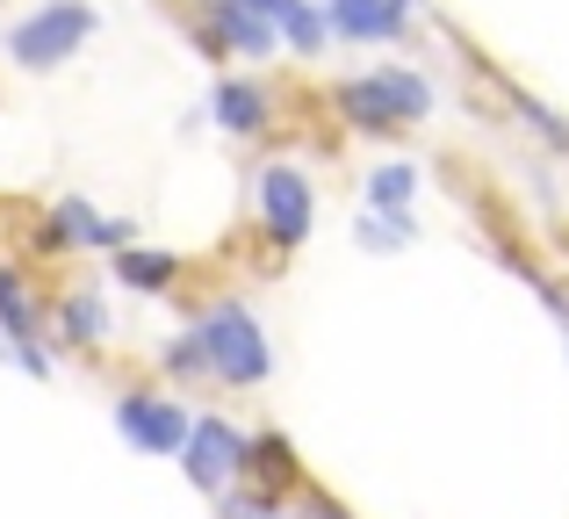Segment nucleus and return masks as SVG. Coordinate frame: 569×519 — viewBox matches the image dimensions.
Here are the masks:
<instances>
[{
	"mask_svg": "<svg viewBox=\"0 0 569 519\" xmlns=\"http://www.w3.org/2000/svg\"><path fill=\"white\" fill-rule=\"evenodd\" d=\"M188 332L202 339V353H209V382H223V390H260V382L274 376V347H267V325L252 318L246 296H217V303H202Z\"/></svg>",
	"mask_w": 569,
	"mask_h": 519,
	"instance_id": "1",
	"label": "nucleus"
},
{
	"mask_svg": "<svg viewBox=\"0 0 569 519\" xmlns=\"http://www.w3.org/2000/svg\"><path fill=\"white\" fill-rule=\"evenodd\" d=\"M101 29V14L87 8V0H37L29 14H14L8 22V66L14 72H58L72 66V58L87 51V37Z\"/></svg>",
	"mask_w": 569,
	"mask_h": 519,
	"instance_id": "2",
	"label": "nucleus"
},
{
	"mask_svg": "<svg viewBox=\"0 0 569 519\" xmlns=\"http://www.w3.org/2000/svg\"><path fill=\"white\" fill-rule=\"evenodd\" d=\"M138 246V224L130 217H101L87 196H58L51 210L29 224V253L37 260H58V253H123Z\"/></svg>",
	"mask_w": 569,
	"mask_h": 519,
	"instance_id": "3",
	"label": "nucleus"
},
{
	"mask_svg": "<svg viewBox=\"0 0 569 519\" xmlns=\"http://www.w3.org/2000/svg\"><path fill=\"white\" fill-rule=\"evenodd\" d=\"M188 37L202 43V58H274L281 51V29L260 8H246V0H194Z\"/></svg>",
	"mask_w": 569,
	"mask_h": 519,
	"instance_id": "4",
	"label": "nucleus"
},
{
	"mask_svg": "<svg viewBox=\"0 0 569 519\" xmlns=\"http://www.w3.org/2000/svg\"><path fill=\"white\" fill-rule=\"evenodd\" d=\"M252 210H260V231L289 253V246L310 239V224H318V196H310V173L289 167V159H274V167L252 173Z\"/></svg>",
	"mask_w": 569,
	"mask_h": 519,
	"instance_id": "5",
	"label": "nucleus"
},
{
	"mask_svg": "<svg viewBox=\"0 0 569 519\" xmlns=\"http://www.w3.org/2000/svg\"><path fill=\"white\" fill-rule=\"evenodd\" d=\"M246 440H252V433H238L231 419H217V411H194L188 448L173 455V462L188 469V483H194V491L223 498L231 483H246Z\"/></svg>",
	"mask_w": 569,
	"mask_h": 519,
	"instance_id": "6",
	"label": "nucleus"
},
{
	"mask_svg": "<svg viewBox=\"0 0 569 519\" xmlns=\"http://www.w3.org/2000/svg\"><path fill=\"white\" fill-rule=\"evenodd\" d=\"M188 426H194V411L173 390H144V382H130V390L116 397V433H123L138 455H181Z\"/></svg>",
	"mask_w": 569,
	"mask_h": 519,
	"instance_id": "7",
	"label": "nucleus"
},
{
	"mask_svg": "<svg viewBox=\"0 0 569 519\" xmlns=\"http://www.w3.org/2000/svg\"><path fill=\"white\" fill-rule=\"evenodd\" d=\"M116 332V310L94 281H72V289L51 296V347L58 353H101Z\"/></svg>",
	"mask_w": 569,
	"mask_h": 519,
	"instance_id": "8",
	"label": "nucleus"
},
{
	"mask_svg": "<svg viewBox=\"0 0 569 519\" xmlns=\"http://www.w3.org/2000/svg\"><path fill=\"white\" fill-rule=\"evenodd\" d=\"M426 0H325V22L339 43H397Z\"/></svg>",
	"mask_w": 569,
	"mask_h": 519,
	"instance_id": "9",
	"label": "nucleus"
},
{
	"mask_svg": "<svg viewBox=\"0 0 569 519\" xmlns=\"http://www.w3.org/2000/svg\"><path fill=\"white\" fill-rule=\"evenodd\" d=\"M0 339L22 347V339H51V303L37 296V275L22 260H0Z\"/></svg>",
	"mask_w": 569,
	"mask_h": 519,
	"instance_id": "10",
	"label": "nucleus"
},
{
	"mask_svg": "<svg viewBox=\"0 0 569 519\" xmlns=\"http://www.w3.org/2000/svg\"><path fill=\"white\" fill-rule=\"evenodd\" d=\"M209 116H217V130H231V138H260V130L274 123V94H267V80L223 72V80L209 87Z\"/></svg>",
	"mask_w": 569,
	"mask_h": 519,
	"instance_id": "11",
	"label": "nucleus"
},
{
	"mask_svg": "<svg viewBox=\"0 0 569 519\" xmlns=\"http://www.w3.org/2000/svg\"><path fill=\"white\" fill-rule=\"evenodd\" d=\"M109 275H116V289H130V296H173L181 253H167V246H123V253H109Z\"/></svg>",
	"mask_w": 569,
	"mask_h": 519,
	"instance_id": "12",
	"label": "nucleus"
},
{
	"mask_svg": "<svg viewBox=\"0 0 569 519\" xmlns=\"http://www.w3.org/2000/svg\"><path fill=\"white\" fill-rule=\"evenodd\" d=\"M296 477H303V469H296V448L281 433H252L246 440V483H260V491H296Z\"/></svg>",
	"mask_w": 569,
	"mask_h": 519,
	"instance_id": "13",
	"label": "nucleus"
},
{
	"mask_svg": "<svg viewBox=\"0 0 569 519\" xmlns=\"http://www.w3.org/2000/svg\"><path fill=\"white\" fill-rule=\"evenodd\" d=\"M281 43H289L296 58H318L325 43H332V22H325V0H296V8L281 14Z\"/></svg>",
	"mask_w": 569,
	"mask_h": 519,
	"instance_id": "14",
	"label": "nucleus"
},
{
	"mask_svg": "<svg viewBox=\"0 0 569 519\" xmlns=\"http://www.w3.org/2000/svg\"><path fill=\"white\" fill-rule=\"evenodd\" d=\"M411 196H418V167H403V159L368 173V210H411Z\"/></svg>",
	"mask_w": 569,
	"mask_h": 519,
	"instance_id": "15",
	"label": "nucleus"
},
{
	"mask_svg": "<svg viewBox=\"0 0 569 519\" xmlns=\"http://www.w3.org/2000/svg\"><path fill=\"white\" fill-rule=\"evenodd\" d=\"M418 239V217L411 210H368L361 217V246L368 253H397V246Z\"/></svg>",
	"mask_w": 569,
	"mask_h": 519,
	"instance_id": "16",
	"label": "nucleus"
},
{
	"mask_svg": "<svg viewBox=\"0 0 569 519\" xmlns=\"http://www.w3.org/2000/svg\"><path fill=\"white\" fill-rule=\"evenodd\" d=\"M159 376L167 382H209V353L194 332H173L167 347H159Z\"/></svg>",
	"mask_w": 569,
	"mask_h": 519,
	"instance_id": "17",
	"label": "nucleus"
},
{
	"mask_svg": "<svg viewBox=\"0 0 569 519\" xmlns=\"http://www.w3.org/2000/svg\"><path fill=\"white\" fill-rule=\"evenodd\" d=\"M217 519H289V512H281V498L260 491V483H231V491L217 498Z\"/></svg>",
	"mask_w": 569,
	"mask_h": 519,
	"instance_id": "18",
	"label": "nucleus"
},
{
	"mask_svg": "<svg viewBox=\"0 0 569 519\" xmlns=\"http://www.w3.org/2000/svg\"><path fill=\"white\" fill-rule=\"evenodd\" d=\"M303 519H353L339 498H325V491H303Z\"/></svg>",
	"mask_w": 569,
	"mask_h": 519,
	"instance_id": "19",
	"label": "nucleus"
},
{
	"mask_svg": "<svg viewBox=\"0 0 569 519\" xmlns=\"http://www.w3.org/2000/svg\"><path fill=\"white\" fill-rule=\"evenodd\" d=\"M541 303L556 310V325H562V332H569V296H562V289H541Z\"/></svg>",
	"mask_w": 569,
	"mask_h": 519,
	"instance_id": "20",
	"label": "nucleus"
},
{
	"mask_svg": "<svg viewBox=\"0 0 569 519\" xmlns=\"http://www.w3.org/2000/svg\"><path fill=\"white\" fill-rule=\"evenodd\" d=\"M246 8H260V14H267V22H274V29H281V14H289V8H296V0H246Z\"/></svg>",
	"mask_w": 569,
	"mask_h": 519,
	"instance_id": "21",
	"label": "nucleus"
}]
</instances>
